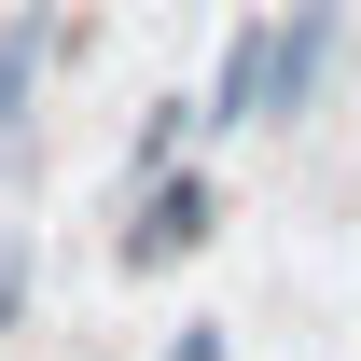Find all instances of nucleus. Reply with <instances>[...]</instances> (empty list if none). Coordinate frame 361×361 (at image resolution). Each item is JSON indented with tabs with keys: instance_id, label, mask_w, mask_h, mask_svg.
<instances>
[{
	"instance_id": "nucleus-3",
	"label": "nucleus",
	"mask_w": 361,
	"mask_h": 361,
	"mask_svg": "<svg viewBox=\"0 0 361 361\" xmlns=\"http://www.w3.org/2000/svg\"><path fill=\"white\" fill-rule=\"evenodd\" d=\"M42 14H14V28H0V139H28V84H42Z\"/></svg>"
},
{
	"instance_id": "nucleus-4",
	"label": "nucleus",
	"mask_w": 361,
	"mask_h": 361,
	"mask_svg": "<svg viewBox=\"0 0 361 361\" xmlns=\"http://www.w3.org/2000/svg\"><path fill=\"white\" fill-rule=\"evenodd\" d=\"M14 292H28V236H0V319H14Z\"/></svg>"
},
{
	"instance_id": "nucleus-1",
	"label": "nucleus",
	"mask_w": 361,
	"mask_h": 361,
	"mask_svg": "<svg viewBox=\"0 0 361 361\" xmlns=\"http://www.w3.org/2000/svg\"><path fill=\"white\" fill-rule=\"evenodd\" d=\"M195 236H209V180L180 167V180H153V195H139V223H126V264H167V250H195Z\"/></svg>"
},
{
	"instance_id": "nucleus-2",
	"label": "nucleus",
	"mask_w": 361,
	"mask_h": 361,
	"mask_svg": "<svg viewBox=\"0 0 361 361\" xmlns=\"http://www.w3.org/2000/svg\"><path fill=\"white\" fill-rule=\"evenodd\" d=\"M319 56H334V0H292V28H278V111L319 97Z\"/></svg>"
}]
</instances>
